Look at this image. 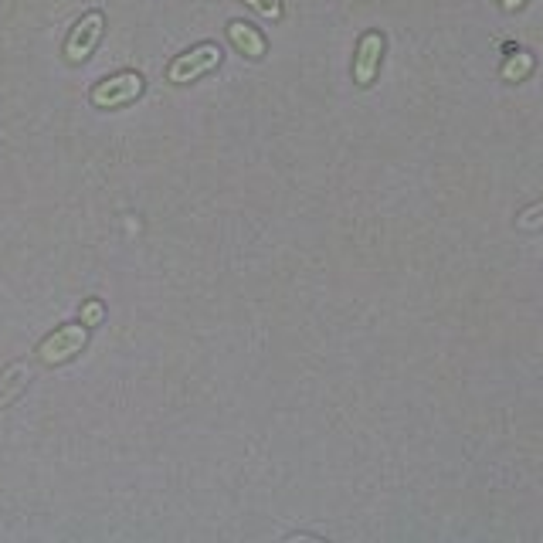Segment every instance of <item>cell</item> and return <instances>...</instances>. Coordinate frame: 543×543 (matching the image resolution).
I'll return each mask as SVG.
<instances>
[{"instance_id":"cell-1","label":"cell","mask_w":543,"mask_h":543,"mask_svg":"<svg viewBox=\"0 0 543 543\" xmlns=\"http://www.w3.org/2000/svg\"><path fill=\"white\" fill-rule=\"evenodd\" d=\"M85 340H89V326L85 323H75V326H62V330H55L48 336L45 343L38 347V357L45 360V364H65V360H72L75 353H82Z\"/></svg>"},{"instance_id":"cell-2","label":"cell","mask_w":543,"mask_h":543,"mask_svg":"<svg viewBox=\"0 0 543 543\" xmlns=\"http://www.w3.org/2000/svg\"><path fill=\"white\" fill-rule=\"evenodd\" d=\"M102 28H106V17H102L99 11L85 14L82 21L72 28V34H68V41H65V58H68V62H72V65L85 62V58L92 55V48L99 45Z\"/></svg>"},{"instance_id":"cell-3","label":"cell","mask_w":543,"mask_h":543,"mask_svg":"<svg viewBox=\"0 0 543 543\" xmlns=\"http://www.w3.org/2000/svg\"><path fill=\"white\" fill-rule=\"evenodd\" d=\"M143 92V79L136 72H123V75H112V79L99 82L92 89V102L102 109H116V106H126L133 102L136 96Z\"/></svg>"},{"instance_id":"cell-4","label":"cell","mask_w":543,"mask_h":543,"mask_svg":"<svg viewBox=\"0 0 543 543\" xmlns=\"http://www.w3.org/2000/svg\"><path fill=\"white\" fill-rule=\"evenodd\" d=\"M221 62V48L218 45H197L194 51H187V55H180L174 65H170V82L177 85H187L194 82L197 75L211 72V68H218Z\"/></svg>"},{"instance_id":"cell-5","label":"cell","mask_w":543,"mask_h":543,"mask_svg":"<svg viewBox=\"0 0 543 543\" xmlns=\"http://www.w3.org/2000/svg\"><path fill=\"white\" fill-rule=\"evenodd\" d=\"M381 55H384V38H381V34H364V38H360V48H357V62H353V79H357V85L374 82L377 65H381Z\"/></svg>"},{"instance_id":"cell-6","label":"cell","mask_w":543,"mask_h":543,"mask_svg":"<svg viewBox=\"0 0 543 543\" xmlns=\"http://www.w3.org/2000/svg\"><path fill=\"white\" fill-rule=\"evenodd\" d=\"M228 34H231V45H235L241 55H248V58H262L265 55V38L255 28H248L245 21L231 24Z\"/></svg>"},{"instance_id":"cell-7","label":"cell","mask_w":543,"mask_h":543,"mask_svg":"<svg viewBox=\"0 0 543 543\" xmlns=\"http://www.w3.org/2000/svg\"><path fill=\"white\" fill-rule=\"evenodd\" d=\"M24 384H28V367H24V364H14L4 377H0V404L11 401Z\"/></svg>"},{"instance_id":"cell-8","label":"cell","mask_w":543,"mask_h":543,"mask_svg":"<svg viewBox=\"0 0 543 543\" xmlns=\"http://www.w3.org/2000/svg\"><path fill=\"white\" fill-rule=\"evenodd\" d=\"M530 68H533V55L520 51V55H513L510 62L503 65V79H506V82H520L523 75H530Z\"/></svg>"},{"instance_id":"cell-9","label":"cell","mask_w":543,"mask_h":543,"mask_svg":"<svg viewBox=\"0 0 543 543\" xmlns=\"http://www.w3.org/2000/svg\"><path fill=\"white\" fill-rule=\"evenodd\" d=\"M102 316H106V309H102L99 299H89V303L82 306V323H85V326H99Z\"/></svg>"},{"instance_id":"cell-10","label":"cell","mask_w":543,"mask_h":543,"mask_svg":"<svg viewBox=\"0 0 543 543\" xmlns=\"http://www.w3.org/2000/svg\"><path fill=\"white\" fill-rule=\"evenodd\" d=\"M248 7H255L258 14H265V17H279L282 14V7H279V0H245Z\"/></svg>"},{"instance_id":"cell-11","label":"cell","mask_w":543,"mask_h":543,"mask_svg":"<svg viewBox=\"0 0 543 543\" xmlns=\"http://www.w3.org/2000/svg\"><path fill=\"white\" fill-rule=\"evenodd\" d=\"M540 221H543V204H540V208H533V211L523 214V218H520V228H537Z\"/></svg>"},{"instance_id":"cell-12","label":"cell","mask_w":543,"mask_h":543,"mask_svg":"<svg viewBox=\"0 0 543 543\" xmlns=\"http://www.w3.org/2000/svg\"><path fill=\"white\" fill-rule=\"evenodd\" d=\"M499 4H503L506 11H516V7H523V4H527V0H499Z\"/></svg>"}]
</instances>
